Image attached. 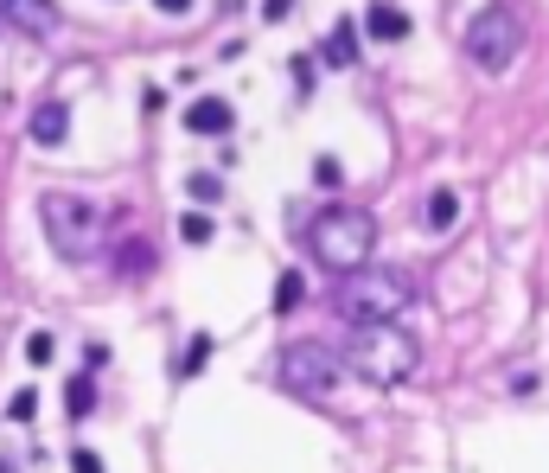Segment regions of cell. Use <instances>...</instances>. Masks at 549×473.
<instances>
[{"label": "cell", "mask_w": 549, "mask_h": 473, "mask_svg": "<svg viewBox=\"0 0 549 473\" xmlns=\"http://www.w3.org/2000/svg\"><path fill=\"white\" fill-rule=\"evenodd\" d=\"M416 301V282L402 268H383V262H364L352 276H338L332 288V307L346 314L352 326H383V320H402V307Z\"/></svg>", "instance_id": "1"}, {"label": "cell", "mask_w": 549, "mask_h": 473, "mask_svg": "<svg viewBox=\"0 0 549 473\" xmlns=\"http://www.w3.org/2000/svg\"><path fill=\"white\" fill-rule=\"evenodd\" d=\"M307 250L332 268V276H352V268H364L371 250H377V218L364 205H326L307 224Z\"/></svg>", "instance_id": "2"}, {"label": "cell", "mask_w": 549, "mask_h": 473, "mask_svg": "<svg viewBox=\"0 0 549 473\" xmlns=\"http://www.w3.org/2000/svg\"><path fill=\"white\" fill-rule=\"evenodd\" d=\"M422 346H416V332H402V320H383V326H352V340H346V365L364 377V384H402L409 371H416Z\"/></svg>", "instance_id": "3"}, {"label": "cell", "mask_w": 549, "mask_h": 473, "mask_svg": "<svg viewBox=\"0 0 549 473\" xmlns=\"http://www.w3.org/2000/svg\"><path fill=\"white\" fill-rule=\"evenodd\" d=\"M39 224H45V237H51V250L64 262H84L96 250V237H103V205L96 198H77V192H45L39 198Z\"/></svg>", "instance_id": "4"}, {"label": "cell", "mask_w": 549, "mask_h": 473, "mask_svg": "<svg viewBox=\"0 0 549 473\" xmlns=\"http://www.w3.org/2000/svg\"><path fill=\"white\" fill-rule=\"evenodd\" d=\"M518 51H524V14L511 7V0H492V7L472 14V26H466V58H472V71L499 77V71H511V64H518Z\"/></svg>", "instance_id": "5"}, {"label": "cell", "mask_w": 549, "mask_h": 473, "mask_svg": "<svg viewBox=\"0 0 549 473\" xmlns=\"http://www.w3.org/2000/svg\"><path fill=\"white\" fill-rule=\"evenodd\" d=\"M338 371H346V359H332L320 340H301V346H288V352H282V384H288L294 396L326 403V396H332V384H338Z\"/></svg>", "instance_id": "6"}, {"label": "cell", "mask_w": 549, "mask_h": 473, "mask_svg": "<svg viewBox=\"0 0 549 473\" xmlns=\"http://www.w3.org/2000/svg\"><path fill=\"white\" fill-rule=\"evenodd\" d=\"M0 26H14L20 39H51L58 32V7L51 0H0Z\"/></svg>", "instance_id": "7"}, {"label": "cell", "mask_w": 549, "mask_h": 473, "mask_svg": "<svg viewBox=\"0 0 549 473\" xmlns=\"http://www.w3.org/2000/svg\"><path fill=\"white\" fill-rule=\"evenodd\" d=\"M185 128H192V134H212V141H224V134L237 128V109H230L224 96H198V103L185 109Z\"/></svg>", "instance_id": "8"}, {"label": "cell", "mask_w": 549, "mask_h": 473, "mask_svg": "<svg viewBox=\"0 0 549 473\" xmlns=\"http://www.w3.org/2000/svg\"><path fill=\"white\" fill-rule=\"evenodd\" d=\"M26 134H32L39 148H58L64 134H71V109H64L58 96H51V103H39V109H32V122H26Z\"/></svg>", "instance_id": "9"}, {"label": "cell", "mask_w": 549, "mask_h": 473, "mask_svg": "<svg viewBox=\"0 0 549 473\" xmlns=\"http://www.w3.org/2000/svg\"><path fill=\"white\" fill-rule=\"evenodd\" d=\"M364 32H371V39H383V45H396V39H409V14H402V7H390V0H371Z\"/></svg>", "instance_id": "10"}, {"label": "cell", "mask_w": 549, "mask_h": 473, "mask_svg": "<svg viewBox=\"0 0 549 473\" xmlns=\"http://www.w3.org/2000/svg\"><path fill=\"white\" fill-rule=\"evenodd\" d=\"M460 212H466V205H460V192H454V186H441V192H428V205H422V224H428V231L441 237V231H454V224H460Z\"/></svg>", "instance_id": "11"}, {"label": "cell", "mask_w": 549, "mask_h": 473, "mask_svg": "<svg viewBox=\"0 0 549 473\" xmlns=\"http://www.w3.org/2000/svg\"><path fill=\"white\" fill-rule=\"evenodd\" d=\"M96 410V371H77L71 384H64V416H71V423H84Z\"/></svg>", "instance_id": "12"}, {"label": "cell", "mask_w": 549, "mask_h": 473, "mask_svg": "<svg viewBox=\"0 0 549 473\" xmlns=\"http://www.w3.org/2000/svg\"><path fill=\"white\" fill-rule=\"evenodd\" d=\"M320 58H326V64H352V58H358V26L338 20V26L326 32V51H320Z\"/></svg>", "instance_id": "13"}, {"label": "cell", "mask_w": 549, "mask_h": 473, "mask_svg": "<svg viewBox=\"0 0 549 473\" xmlns=\"http://www.w3.org/2000/svg\"><path fill=\"white\" fill-rule=\"evenodd\" d=\"M301 301H307L301 268H282V276H274V314H301Z\"/></svg>", "instance_id": "14"}, {"label": "cell", "mask_w": 549, "mask_h": 473, "mask_svg": "<svg viewBox=\"0 0 549 473\" xmlns=\"http://www.w3.org/2000/svg\"><path fill=\"white\" fill-rule=\"evenodd\" d=\"M204 365H212V332H192V340H185V352H179V377H198Z\"/></svg>", "instance_id": "15"}, {"label": "cell", "mask_w": 549, "mask_h": 473, "mask_svg": "<svg viewBox=\"0 0 549 473\" xmlns=\"http://www.w3.org/2000/svg\"><path fill=\"white\" fill-rule=\"evenodd\" d=\"M218 237V224H212V212H185L179 218V243H192V250H204V243H212Z\"/></svg>", "instance_id": "16"}, {"label": "cell", "mask_w": 549, "mask_h": 473, "mask_svg": "<svg viewBox=\"0 0 549 473\" xmlns=\"http://www.w3.org/2000/svg\"><path fill=\"white\" fill-rule=\"evenodd\" d=\"M58 359V340H51V332L39 326V332H26V365H51Z\"/></svg>", "instance_id": "17"}, {"label": "cell", "mask_w": 549, "mask_h": 473, "mask_svg": "<svg viewBox=\"0 0 549 473\" xmlns=\"http://www.w3.org/2000/svg\"><path fill=\"white\" fill-rule=\"evenodd\" d=\"M185 192H192V198H204V205H212V198L224 192V179H218V173H192V179H185Z\"/></svg>", "instance_id": "18"}, {"label": "cell", "mask_w": 549, "mask_h": 473, "mask_svg": "<svg viewBox=\"0 0 549 473\" xmlns=\"http://www.w3.org/2000/svg\"><path fill=\"white\" fill-rule=\"evenodd\" d=\"M7 416H14V423H32V416H39V390H14Z\"/></svg>", "instance_id": "19"}, {"label": "cell", "mask_w": 549, "mask_h": 473, "mask_svg": "<svg viewBox=\"0 0 549 473\" xmlns=\"http://www.w3.org/2000/svg\"><path fill=\"white\" fill-rule=\"evenodd\" d=\"M338 179H346V167H338L332 154H320V160H313V186H338Z\"/></svg>", "instance_id": "20"}, {"label": "cell", "mask_w": 549, "mask_h": 473, "mask_svg": "<svg viewBox=\"0 0 549 473\" xmlns=\"http://www.w3.org/2000/svg\"><path fill=\"white\" fill-rule=\"evenodd\" d=\"M71 473H109V467H103L96 448H77V454H71Z\"/></svg>", "instance_id": "21"}, {"label": "cell", "mask_w": 549, "mask_h": 473, "mask_svg": "<svg viewBox=\"0 0 549 473\" xmlns=\"http://www.w3.org/2000/svg\"><path fill=\"white\" fill-rule=\"evenodd\" d=\"M288 14H294V0H262V20H268V26H282Z\"/></svg>", "instance_id": "22"}, {"label": "cell", "mask_w": 549, "mask_h": 473, "mask_svg": "<svg viewBox=\"0 0 549 473\" xmlns=\"http://www.w3.org/2000/svg\"><path fill=\"white\" fill-rule=\"evenodd\" d=\"M103 365H109V346L90 340V346H84V371H103Z\"/></svg>", "instance_id": "23"}, {"label": "cell", "mask_w": 549, "mask_h": 473, "mask_svg": "<svg viewBox=\"0 0 549 473\" xmlns=\"http://www.w3.org/2000/svg\"><path fill=\"white\" fill-rule=\"evenodd\" d=\"M154 7H160V14H185V7H192V0H154Z\"/></svg>", "instance_id": "24"}, {"label": "cell", "mask_w": 549, "mask_h": 473, "mask_svg": "<svg viewBox=\"0 0 549 473\" xmlns=\"http://www.w3.org/2000/svg\"><path fill=\"white\" fill-rule=\"evenodd\" d=\"M0 473H20V467H14V460H0Z\"/></svg>", "instance_id": "25"}]
</instances>
